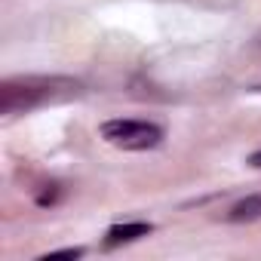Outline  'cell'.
Returning <instances> with one entry per match:
<instances>
[{
	"instance_id": "1",
	"label": "cell",
	"mask_w": 261,
	"mask_h": 261,
	"mask_svg": "<svg viewBox=\"0 0 261 261\" xmlns=\"http://www.w3.org/2000/svg\"><path fill=\"white\" fill-rule=\"evenodd\" d=\"M80 92V83L71 77H13L0 83V114H22L46 101H62Z\"/></svg>"
},
{
	"instance_id": "2",
	"label": "cell",
	"mask_w": 261,
	"mask_h": 261,
	"mask_svg": "<svg viewBox=\"0 0 261 261\" xmlns=\"http://www.w3.org/2000/svg\"><path fill=\"white\" fill-rule=\"evenodd\" d=\"M98 133L108 145L123 151H151L163 142V129L148 120H108Z\"/></svg>"
},
{
	"instance_id": "3",
	"label": "cell",
	"mask_w": 261,
	"mask_h": 261,
	"mask_svg": "<svg viewBox=\"0 0 261 261\" xmlns=\"http://www.w3.org/2000/svg\"><path fill=\"white\" fill-rule=\"evenodd\" d=\"M154 230L151 221H126V224H114L108 227L105 233V249H117V246H126V243H136L142 237H148Z\"/></svg>"
},
{
	"instance_id": "4",
	"label": "cell",
	"mask_w": 261,
	"mask_h": 261,
	"mask_svg": "<svg viewBox=\"0 0 261 261\" xmlns=\"http://www.w3.org/2000/svg\"><path fill=\"white\" fill-rule=\"evenodd\" d=\"M258 218H261V194H249V197H243V200L233 203L230 212H227V221H233V224L258 221Z\"/></svg>"
},
{
	"instance_id": "5",
	"label": "cell",
	"mask_w": 261,
	"mask_h": 261,
	"mask_svg": "<svg viewBox=\"0 0 261 261\" xmlns=\"http://www.w3.org/2000/svg\"><path fill=\"white\" fill-rule=\"evenodd\" d=\"M59 197H62V185H43V191L37 194V206H56L59 203Z\"/></svg>"
},
{
	"instance_id": "6",
	"label": "cell",
	"mask_w": 261,
	"mask_h": 261,
	"mask_svg": "<svg viewBox=\"0 0 261 261\" xmlns=\"http://www.w3.org/2000/svg\"><path fill=\"white\" fill-rule=\"evenodd\" d=\"M83 252H86V249H80V246H77V249H59V252H49L46 261H49V258H83Z\"/></svg>"
},
{
	"instance_id": "7",
	"label": "cell",
	"mask_w": 261,
	"mask_h": 261,
	"mask_svg": "<svg viewBox=\"0 0 261 261\" xmlns=\"http://www.w3.org/2000/svg\"><path fill=\"white\" fill-rule=\"evenodd\" d=\"M249 166H255V169H261V151H255V154L249 157Z\"/></svg>"
}]
</instances>
